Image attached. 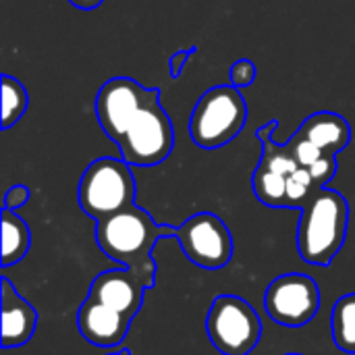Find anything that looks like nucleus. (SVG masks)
<instances>
[{
	"label": "nucleus",
	"mask_w": 355,
	"mask_h": 355,
	"mask_svg": "<svg viewBox=\"0 0 355 355\" xmlns=\"http://www.w3.org/2000/svg\"><path fill=\"white\" fill-rule=\"evenodd\" d=\"M177 229L160 227L156 220L135 204L98 220L96 243L116 264L129 268L141 283L152 289L156 285V262L152 258L156 243L162 237H175Z\"/></svg>",
	"instance_id": "1"
},
{
	"label": "nucleus",
	"mask_w": 355,
	"mask_h": 355,
	"mask_svg": "<svg viewBox=\"0 0 355 355\" xmlns=\"http://www.w3.org/2000/svg\"><path fill=\"white\" fill-rule=\"evenodd\" d=\"M349 225V206L339 191L318 187L302 208L297 252L306 264L329 266L341 252Z\"/></svg>",
	"instance_id": "2"
},
{
	"label": "nucleus",
	"mask_w": 355,
	"mask_h": 355,
	"mask_svg": "<svg viewBox=\"0 0 355 355\" xmlns=\"http://www.w3.org/2000/svg\"><path fill=\"white\" fill-rule=\"evenodd\" d=\"M81 210L96 223L135 204V179L129 162L116 158L94 160L77 189Z\"/></svg>",
	"instance_id": "3"
},
{
	"label": "nucleus",
	"mask_w": 355,
	"mask_h": 355,
	"mask_svg": "<svg viewBox=\"0 0 355 355\" xmlns=\"http://www.w3.org/2000/svg\"><path fill=\"white\" fill-rule=\"evenodd\" d=\"M206 333L223 355H250L260 343L262 320L258 312L237 295H218L206 316Z\"/></svg>",
	"instance_id": "4"
},
{
	"label": "nucleus",
	"mask_w": 355,
	"mask_h": 355,
	"mask_svg": "<svg viewBox=\"0 0 355 355\" xmlns=\"http://www.w3.org/2000/svg\"><path fill=\"white\" fill-rule=\"evenodd\" d=\"M245 102L233 85L206 92L191 114V137L198 146L212 150L231 141L245 123Z\"/></svg>",
	"instance_id": "5"
},
{
	"label": "nucleus",
	"mask_w": 355,
	"mask_h": 355,
	"mask_svg": "<svg viewBox=\"0 0 355 355\" xmlns=\"http://www.w3.org/2000/svg\"><path fill=\"white\" fill-rule=\"evenodd\" d=\"M173 141L175 133L171 119L160 108L158 100H154L135 114L116 144L125 162L133 166H154L171 154Z\"/></svg>",
	"instance_id": "6"
},
{
	"label": "nucleus",
	"mask_w": 355,
	"mask_h": 355,
	"mask_svg": "<svg viewBox=\"0 0 355 355\" xmlns=\"http://www.w3.org/2000/svg\"><path fill=\"white\" fill-rule=\"evenodd\" d=\"M264 308L277 324L302 329L320 310V287L312 277L302 272L281 275L268 285L264 293Z\"/></svg>",
	"instance_id": "7"
},
{
	"label": "nucleus",
	"mask_w": 355,
	"mask_h": 355,
	"mask_svg": "<svg viewBox=\"0 0 355 355\" xmlns=\"http://www.w3.org/2000/svg\"><path fill=\"white\" fill-rule=\"evenodd\" d=\"M175 239L189 262L206 270L225 268L235 252L229 227L210 212H200L187 218L177 227Z\"/></svg>",
	"instance_id": "8"
},
{
	"label": "nucleus",
	"mask_w": 355,
	"mask_h": 355,
	"mask_svg": "<svg viewBox=\"0 0 355 355\" xmlns=\"http://www.w3.org/2000/svg\"><path fill=\"white\" fill-rule=\"evenodd\" d=\"M158 100L156 89H144L129 77H116L102 85L96 98V114L110 139L119 141L135 114L150 102Z\"/></svg>",
	"instance_id": "9"
},
{
	"label": "nucleus",
	"mask_w": 355,
	"mask_h": 355,
	"mask_svg": "<svg viewBox=\"0 0 355 355\" xmlns=\"http://www.w3.org/2000/svg\"><path fill=\"white\" fill-rule=\"evenodd\" d=\"M146 285L129 268H112L98 275L89 285V300H96L129 318H135L144 306Z\"/></svg>",
	"instance_id": "10"
},
{
	"label": "nucleus",
	"mask_w": 355,
	"mask_h": 355,
	"mask_svg": "<svg viewBox=\"0 0 355 355\" xmlns=\"http://www.w3.org/2000/svg\"><path fill=\"white\" fill-rule=\"evenodd\" d=\"M131 320L133 318L89 297L81 304L77 312V329L81 337L96 347L121 345L129 333Z\"/></svg>",
	"instance_id": "11"
},
{
	"label": "nucleus",
	"mask_w": 355,
	"mask_h": 355,
	"mask_svg": "<svg viewBox=\"0 0 355 355\" xmlns=\"http://www.w3.org/2000/svg\"><path fill=\"white\" fill-rule=\"evenodd\" d=\"M0 300H2V349H15L25 345L37 327L35 308L19 295L12 283L2 277L0 281Z\"/></svg>",
	"instance_id": "12"
},
{
	"label": "nucleus",
	"mask_w": 355,
	"mask_h": 355,
	"mask_svg": "<svg viewBox=\"0 0 355 355\" xmlns=\"http://www.w3.org/2000/svg\"><path fill=\"white\" fill-rule=\"evenodd\" d=\"M304 137L314 141L324 154L335 156L349 144V125L343 116L335 112H318L312 114L300 129Z\"/></svg>",
	"instance_id": "13"
},
{
	"label": "nucleus",
	"mask_w": 355,
	"mask_h": 355,
	"mask_svg": "<svg viewBox=\"0 0 355 355\" xmlns=\"http://www.w3.org/2000/svg\"><path fill=\"white\" fill-rule=\"evenodd\" d=\"M31 233L27 223L17 216L12 210H2V268H8L17 262H21L29 250Z\"/></svg>",
	"instance_id": "14"
},
{
	"label": "nucleus",
	"mask_w": 355,
	"mask_h": 355,
	"mask_svg": "<svg viewBox=\"0 0 355 355\" xmlns=\"http://www.w3.org/2000/svg\"><path fill=\"white\" fill-rule=\"evenodd\" d=\"M331 331L333 341L341 352L355 354V293L337 300L331 312Z\"/></svg>",
	"instance_id": "15"
},
{
	"label": "nucleus",
	"mask_w": 355,
	"mask_h": 355,
	"mask_svg": "<svg viewBox=\"0 0 355 355\" xmlns=\"http://www.w3.org/2000/svg\"><path fill=\"white\" fill-rule=\"evenodd\" d=\"M254 191L262 204L272 208H285L287 177L260 164L254 173Z\"/></svg>",
	"instance_id": "16"
},
{
	"label": "nucleus",
	"mask_w": 355,
	"mask_h": 355,
	"mask_svg": "<svg viewBox=\"0 0 355 355\" xmlns=\"http://www.w3.org/2000/svg\"><path fill=\"white\" fill-rule=\"evenodd\" d=\"M27 106V94L23 85L12 77H2V127H10L21 119Z\"/></svg>",
	"instance_id": "17"
},
{
	"label": "nucleus",
	"mask_w": 355,
	"mask_h": 355,
	"mask_svg": "<svg viewBox=\"0 0 355 355\" xmlns=\"http://www.w3.org/2000/svg\"><path fill=\"white\" fill-rule=\"evenodd\" d=\"M318 189L314 183L310 171L306 166H300L295 173L287 177V196H285V208H304L306 202L312 198V193Z\"/></svg>",
	"instance_id": "18"
},
{
	"label": "nucleus",
	"mask_w": 355,
	"mask_h": 355,
	"mask_svg": "<svg viewBox=\"0 0 355 355\" xmlns=\"http://www.w3.org/2000/svg\"><path fill=\"white\" fill-rule=\"evenodd\" d=\"M262 166L279 173V175H285L289 177L291 173H295L300 168L297 160L291 156L289 148H279V146H272V144H266V150H264V156H262Z\"/></svg>",
	"instance_id": "19"
},
{
	"label": "nucleus",
	"mask_w": 355,
	"mask_h": 355,
	"mask_svg": "<svg viewBox=\"0 0 355 355\" xmlns=\"http://www.w3.org/2000/svg\"><path fill=\"white\" fill-rule=\"evenodd\" d=\"M287 148H289V152H291V156L297 160V164L300 166H312L314 162H318L322 156H327L314 141H310L308 137H304L302 133H297L289 144H287Z\"/></svg>",
	"instance_id": "20"
},
{
	"label": "nucleus",
	"mask_w": 355,
	"mask_h": 355,
	"mask_svg": "<svg viewBox=\"0 0 355 355\" xmlns=\"http://www.w3.org/2000/svg\"><path fill=\"white\" fill-rule=\"evenodd\" d=\"M308 171H310V175H312V179H314V183L318 185V187H324V183L327 181H331L333 179V175H335V171H337V162H335V156H322L318 162H314L312 166H308Z\"/></svg>",
	"instance_id": "21"
},
{
	"label": "nucleus",
	"mask_w": 355,
	"mask_h": 355,
	"mask_svg": "<svg viewBox=\"0 0 355 355\" xmlns=\"http://www.w3.org/2000/svg\"><path fill=\"white\" fill-rule=\"evenodd\" d=\"M231 77L237 85H245L254 79V64L248 62V60H241L237 62L233 69H231Z\"/></svg>",
	"instance_id": "22"
},
{
	"label": "nucleus",
	"mask_w": 355,
	"mask_h": 355,
	"mask_svg": "<svg viewBox=\"0 0 355 355\" xmlns=\"http://www.w3.org/2000/svg\"><path fill=\"white\" fill-rule=\"evenodd\" d=\"M27 198H29V191H27L25 187H21V185L10 187V189H8V193H6L4 208H8V210H17V208H21V206L27 202Z\"/></svg>",
	"instance_id": "23"
},
{
	"label": "nucleus",
	"mask_w": 355,
	"mask_h": 355,
	"mask_svg": "<svg viewBox=\"0 0 355 355\" xmlns=\"http://www.w3.org/2000/svg\"><path fill=\"white\" fill-rule=\"evenodd\" d=\"M102 0H71V4H75V6H79V8H94V6H98Z\"/></svg>",
	"instance_id": "24"
},
{
	"label": "nucleus",
	"mask_w": 355,
	"mask_h": 355,
	"mask_svg": "<svg viewBox=\"0 0 355 355\" xmlns=\"http://www.w3.org/2000/svg\"><path fill=\"white\" fill-rule=\"evenodd\" d=\"M106 355H131V354H129V349H121V352H112V354H106Z\"/></svg>",
	"instance_id": "25"
},
{
	"label": "nucleus",
	"mask_w": 355,
	"mask_h": 355,
	"mask_svg": "<svg viewBox=\"0 0 355 355\" xmlns=\"http://www.w3.org/2000/svg\"><path fill=\"white\" fill-rule=\"evenodd\" d=\"M287 355H302V354H287Z\"/></svg>",
	"instance_id": "26"
}]
</instances>
